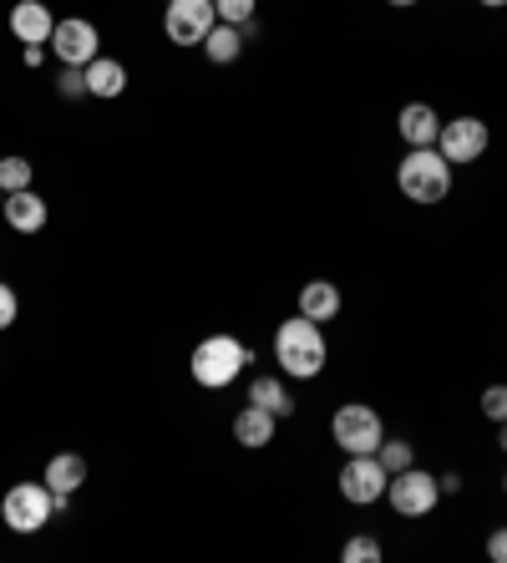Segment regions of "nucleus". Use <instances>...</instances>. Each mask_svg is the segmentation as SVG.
Returning <instances> with one entry per match:
<instances>
[{"instance_id": "obj_2", "label": "nucleus", "mask_w": 507, "mask_h": 563, "mask_svg": "<svg viewBox=\"0 0 507 563\" xmlns=\"http://www.w3.org/2000/svg\"><path fill=\"white\" fill-rule=\"evenodd\" d=\"M244 366H254V351H249L244 341H234V335H209V341H198L194 361H188V371H194V380L203 391L234 386V380L244 376Z\"/></svg>"}, {"instance_id": "obj_33", "label": "nucleus", "mask_w": 507, "mask_h": 563, "mask_svg": "<svg viewBox=\"0 0 507 563\" xmlns=\"http://www.w3.org/2000/svg\"><path fill=\"white\" fill-rule=\"evenodd\" d=\"M0 209H5V194H0Z\"/></svg>"}, {"instance_id": "obj_22", "label": "nucleus", "mask_w": 507, "mask_h": 563, "mask_svg": "<svg viewBox=\"0 0 507 563\" xmlns=\"http://www.w3.org/2000/svg\"><path fill=\"white\" fill-rule=\"evenodd\" d=\"M223 26H254V0H213Z\"/></svg>"}, {"instance_id": "obj_29", "label": "nucleus", "mask_w": 507, "mask_h": 563, "mask_svg": "<svg viewBox=\"0 0 507 563\" xmlns=\"http://www.w3.org/2000/svg\"><path fill=\"white\" fill-rule=\"evenodd\" d=\"M46 62V46H26V66H41Z\"/></svg>"}, {"instance_id": "obj_10", "label": "nucleus", "mask_w": 507, "mask_h": 563, "mask_svg": "<svg viewBox=\"0 0 507 563\" xmlns=\"http://www.w3.org/2000/svg\"><path fill=\"white\" fill-rule=\"evenodd\" d=\"M52 56L62 66H91L97 62V46H102V36H97V26L91 21H81V15H66V21H56L52 31Z\"/></svg>"}, {"instance_id": "obj_31", "label": "nucleus", "mask_w": 507, "mask_h": 563, "mask_svg": "<svg viewBox=\"0 0 507 563\" xmlns=\"http://www.w3.org/2000/svg\"><path fill=\"white\" fill-rule=\"evenodd\" d=\"M482 5H487V11H503V5H507V0H482Z\"/></svg>"}, {"instance_id": "obj_34", "label": "nucleus", "mask_w": 507, "mask_h": 563, "mask_svg": "<svg viewBox=\"0 0 507 563\" xmlns=\"http://www.w3.org/2000/svg\"><path fill=\"white\" fill-rule=\"evenodd\" d=\"M503 487H507V477H503Z\"/></svg>"}, {"instance_id": "obj_1", "label": "nucleus", "mask_w": 507, "mask_h": 563, "mask_svg": "<svg viewBox=\"0 0 507 563\" xmlns=\"http://www.w3.org/2000/svg\"><path fill=\"white\" fill-rule=\"evenodd\" d=\"M274 361H279V371H285V376L315 380L320 371H326V361H330L326 330L315 325V320H305V314H289L285 325L274 330Z\"/></svg>"}, {"instance_id": "obj_6", "label": "nucleus", "mask_w": 507, "mask_h": 563, "mask_svg": "<svg viewBox=\"0 0 507 563\" xmlns=\"http://www.w3.org/2000/svg\"><path fill=\"white\" fill-rule=\"evenodd\" d=\"M386 503L401 512V518H427V512L442 503V483H437V472H421L417 462H411L406 472H390Z\"/></svg>"}, {"instance_id": "obj_30", "label": "nucleus", "mask_w": 507, "mask_h": 563, "mask_svg": "<svg viewBox=\"0 0 507 563\" xmlns=\"http://www.w3.org/2000/svg\"><path fill=\"white\" fill-rule=\"evenodd\" d=\"M386 5H396V11H411V5H417V0H386Z\"/></svg>"}, {"instance_id": "obj_28", "label": "nucleus", "mask_w": 507, "mask_h": 563, "mask_svg": "<svg viewBox=\"0 0 507 563\" xmlns=\"http://www.w3.org/2000/svg\"><path fill=\"white\" fill-rule=\"evenodd\" d=\"M437 483H442V498H456V493H462V477H456V472H447V477H437Z\"/></svg>"}, {"instance_id": "obj_16", "label": "nucleus", "mask_w": 507, "mask_h": 563, "mask_svg": "<svg viewBox=\"0 0 507 563\" xmlns=\"http://www.w3.org/2000/svg\"><path fill=\"white\" fill-rule=\"evenodd\" d=\"M128 92V66L112 62V56H97V62L87 66V97H102V102H112V97Z\"/></svg>"}, {"instance_id": "obj_11", "label": "nucleus", "mask_w": 507, "mask_h": 563, "mask_svg": "<svg viewBox=\"0 0 507 563\" xmlns=\"http://www.w3.org/2000/svg\"><path fill=\"white\" fill-rule=\"evenodd\" d=\"M56 31L52 11H46V0H15L11 5V36L26 41V46H46Z\"/></svg>"}, {"instance_id": "obj_26", "label": "nucleus", "mask_w": 507, "mask_h": 563, "mask_svg": "<svg viewBox=\"0 0 507 563\" xmlns=\"http://www.w3.org/2000/svg\"><path fill=\"white\" fill-rule=\"evenodd\" d=\"M15 314H21V300H15V289L0 279V330H11Z\"/></svg>"}, {"instance_id": "obj_14", "label": "nucleus", "mask_w": 507, "mask_h": 563, "mask_svg": "<svg viewBox=\"0 0 507 563\" xmlns=\"http://www.w3.org/2000/svg\"><path fill=\"white\" fill-rule=\"evenodd\" d=\"M274 427H279V417L264 407H254V401H244V411L234 417V442L249 446V452H260V446L274 442Z\"/></svg>"}, {"instance_id": "obj_5", "label": "nucleus", "mask_w": 507, "mask_h": 563, "mask_svg": "<svg viewBox=\"0 0 507 563\" xmlns=\"http://www.w3.org/2000/svg\"><path fill=\"white\" fill-rule=\"evenodd\" d=\"M52 487L46 483H15L11 493H5V503H0V523L11 528V533L31 538L41 533V528L52 523Z\"/></svg>"}, {"instance_id": "obj_4", "label": "nucleus", "mask_w": 507, "mask_h": 563, "mask_svg": "<svg viewBox=\"0 0 507 563\" xmlns=\"http://www.w3.org/2000/svg\"><path fill=\"white\" fill-rule=\"evenodd\" d=\"M330 437L345 457H365V452H376L386 442V421H381L376 407H365V401H345V407L330 417Z\"/></svg>"}, {"instance_id": "obj_13", "label": "nucleus", "mask_w": 507, "mask_h": 563, "mask_svg": "<svg viewBox=\"0 0 507 563\" xmlns=\"http://www.w3.org/2000/svg\"><path fill=\"white\" fill-rule=\"evenodd\" d=\"M396 128H401L406 147H437L442 118H437V107H427V102H406L401 118H396Z\"/></svg>"}, {"instance_id": "obj_12", "label": "nucleus", "mask_w": 507, "mask_h": 563, "mask_svg": "<svg viewBox=\"0 0 507 563\" xmlns=\"http://www.w3.org/2000/svg\"><path fill=\"white\" fill-rule=\"evenodd\" d=\"M0 219L11 223L15 234H41V229H46V219H52V209H46V198H41V194L21 188V194H5V209H0Z\"/></svg>"}, {"instance_id": "obj_17", "label": "nucleus", "mask_w": 507, "mask_h": 563, "mask_svg": "<svg viewBox=\"0 0 507 563\" xmlns=\"http://www.w3.org/2000/svg\"><path fill=\"white\" fill-rule=\"evenodd\" d=\"M41 483L52 487V493H66V498H71V493L87 483V457H77V452H56V457L46 462V477H41Z\"/></svg>"}, {"instance_id": "obj_24", "label": "nucleus", "mask_w": 507, "mask_h": 563, "mask_svg": "<svg viewBox=\"0 0 507 563\" xmlns=\"http://www.w3.org/2000/svg\"><path fill=\"white\" fill-rule=\"evenodd\" d=\"M56 92L71 102V97H87V66H62L56 71Z\"/></svg>"}, {"instance_id": "obj_21", "label": "nucleus", "mask_w": 507, "mask_h": 563, "mask_svg": "<svg viewBox=\"0 0 507 563\" xmlns=\"http://www.w3.org/2000/svg\"><path fill=\"white\" fill-rule=\"evenodd\" d=\"M340 559L345 563H381V538H371V533H355L345 549H340Z\"/></svg>"}, {"instance_id": "obj_15", "label": "nucleus", "mask_w": 507, "mask_h": 563, "mask_svg": "<svg viewBox=\"0 0 507 563\" xmlns=\"http://www.w3.org/2000/svg\"><path fill=\"white\" fill-rule=\"evenodd\" d=\"M340 289L330 285V279H310V285L299 289V314H305V320H315V325H330V320H335L340 314Z\"/></svg>"}, {"instance_id": "obj_23", "label": "nucleus", "mask_w": 507, "mask_h": 563, "mask_svg": "<svg viewBox=\"0 0 507 563\" xmlns=\"http://www.w3.org/2000/svg\"><path fill=\"white\" fill-rule=\"evenodd\" d=\"M376 462H381L386 472H406L417 457H411V442H381V446H376Z\"/></svg>"}, {"instance_id": "obj_9", "label": "nucleus", "mask_w": 507, "mask_h": 563, "mask_svg": "<svg viewBox=\"0 0 507 563\" xmlns=\"http://www.w3.org/2000/svg\"><path fill=\"white\" fill-rule=\"evenodd\" d=\"M487 143H493V132H487V122L482 118H452L442 122V132H437V153L447 157V163H477L482 153H487Z\"/></svg>"}, {"instance_id": "obj_19", "label": "nucleus", "mask_w": 507, "mask_h": 563, "mask_svg": "<svg viewBox=\"0 0 507 563\" xmlns=\"http://www.w3.org/2000/svg\"><path fill=\"white\" fill-rule=\"evenodd\" d=\"M203 52H209L213 66H234L239 56H244V26H213L209 36H203Z\"/></svg>"}, {"instance_id": "obj_18", "label": "nucleus", "mask_w": 507, "mask_h": 563, "mask_svg": "<svg viewBox=\"0 0 507 563\" xmlns=\"http://www.w3.org/2000/svg\"><path fill=\"white\" fill-rule=\"evenodd\" d=\"M249 401H254V407H264V411H274L279 421L295 417V396H289V386L279 376H254V380H249Z\"/></svg>"}, {"instance_id": "obj_20", "label": "nucleus", "mask_w": 507, "mask_h": 563, "mask_svg": "<svg viewBox=\"0 0 507 563\" xmlns=\"http://www.w3.org/2000/svg\"><path fill=\"white\" fill-rule=\"evenodd\" d=\"M21 188H31V163L26 157H0V194H21Z\"/></svg>"}, {"instance_id": "obj_32", "label": "nucleus", "mask_w": 507, "mask_h": 563, "mask_svg": "<svg viewBox=\"0 0 507 563\" xmlns=\"http://www.w3.org/2000/svg\"><path fill=\"white\" fill-rule=\"evenodd\" d=\"M497 446H503V452H507V421H503V432H497Z\"/></svg>"}, {"instance_id": "obj_27", "label": "nucleus", "mask_w": 507, "mask_h": 563, "mask_svg": "<svg viewBox=\"0 0 507 563\" xmlns=\"http://www.w3.org/2000/svg\"><path fill=\"white\" fill-rule=\"evenodd\" d=\"M487 559H493V563H507V528H497V533L487 538Z\"/></svg>"}, {"instance_id": "obj_7", "label": "nucleus", "mask_w": 507, "mask_h": 563, "mask_svg": "<svg viewBox=\"0 0 507 563\" xmlns=\"http://www.w3.org/2000/svg\"><path fill=\"white\" fill-rule=\"evenodd\" d=\"M219 26V11L213 0H168V15H163V31H168L173 46H203V36Z\"/></svg>"}, {"instance_id": "obj_25", "label": "nucleus", "mask_w": 507, "mask_h": 563, "mask_svg": "<svg viewBox=\"0 0 507 563\" xmlns=\"http://www.w3.org/2000/svg\"><path fill=\"white\" fill-rule=\"evenodd\" d=\"M482 417L503 427L507 421V386H487V391H482Z\"/></svg>"}, {"instance_id": "obj_3", "label": "nucleus", "mask_w": 507, "mask_h": 563, "mask_svg": "<svg viewBox=\"0 0 507 563\" xmlns=\"http://www.w3.org/2000/svg\"><path fill=\"white\" fill-rule=\"evenodd\" d=\"M396 188L411 203H442L452 194V163L437 147H411L401 157V168H396Z\"/></svg>"}, {"instance_id": "obj_8", "label": "nucleus", "mask_w": 507, "mask_h": 563, "mask_svg": "<svg viewBox=\"0 0 507 563\" xmlns=\"http://www.w3.org/2000/svg\"><path fill=\"white\" fill-rule=\"evenodd\" d=\"M335 483H340V498L355 503V508H365V503L386 498L390 472L376 462V452H365V457H345V467H340Z\"/></svg>"}]
</instances>
